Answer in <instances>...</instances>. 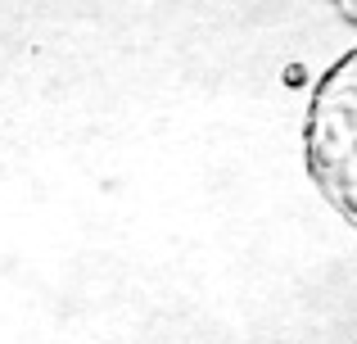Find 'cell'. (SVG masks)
<instances>
[{"label": "cell", "instance_id": "1", "mask_svg": "<svg viewBox=\"0 0 357 344\" xmlns=\"http://www.w3.org/2000/svg\"><path fill=\"white\" fill-rule=\"evenodd\" d=\"M303 168L357 231V45L321 73L303 114Z\"/></svg>", "mask_w": 357, "mask_h": 344}, {"label": "cell", "instance_id": "2", "mask_svg": "<svg viewBox=\"0 0 357 344\" xmlns=\"http://www.w3.org/2000/svg\"><path fill=\"white\" fill-rule=\"evenodd\" d=\"M335 9H340V18L349 27H357V0H344V5H335Z\"/></svg>", "mask_w": 357, "mask_h": 344}]
</instances>
